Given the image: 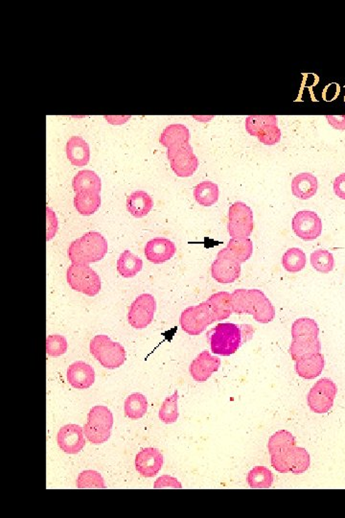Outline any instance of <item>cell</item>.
Masks as SVG:
<instances>
[{
    "label": "cell",
    "instance_id": "1",
    "mask_svg": "<svg viewBox=\"0 0 345 518\" xmlns=\"http://www.w3.org/2000/svg\"><path fill=\"white\" fill-rule=\"evenodd\" d=\"M233 314L252 315L258 323L269 324L275 318V308L261 290L237 289L232 294Z\"/></svg>",
    "mask_w": 345,
    "mask_h": 518
},
{
    "label": "cell",
    "instance_id": "2",
    "mask_svg": "<svg viewBox=\"0 0 345 518\" xmlns=\"http://www.w3.org/2000/svg\"><path fill=\"white\" fill-rule=\"evenodd\" d=\"M108 249V242L103 235L89 232L71 243L68 255L72 263L88 265L103 259Z\"/></svg>",
    "mask_w": 345,
    "mask_h": 518
},
{
    "label": "cell",
    "instance_id": "3",
    "mask_svg": "<svg viewBox=\"0 0 345 518\" xmlns=\"http://www.w3.org/2000/svg\"><path fill=\"white\" fill-rule=\"evenodd\" d=\"M113 416L106 406H95L89 411L88 423L84 427V436L93 445H102L111 438Z\"/></svg>",
    "mask_w": 345,
    "mask_h": 518
},
{
    "label": "cell",
    "instance_id": "4",
    "mask_svg": "<svg viewBox=\"0 0 345 518\" xmlns=\"http://www.w3.org/2000/svg\"><path fill=\"white\" fill-rule=\"evenodd\" d=\"M242 341L240 326L230 323L219 324L213 329L210 336L211 351L218 355H232L239 349Z\"/></svg>",
    "mask_w": 345,
    "mask_h": 518
},
{
    "label": "cell",
    "instance_id": "5",
    "mask_svg": "<svg viewBox=\"0 0 345 518\" xmlns=\"http://www.w3.org/2000/svg\"><path fill=\"white\" fill-rule=\"evenodd\" d=\"M91 353L102 366L114 370L126 361V351L122 344L114 343L110 337L97 335L91 342Z\"/></svg>",
    "mask_w": 345,
    "mask_h": 518
},
{
    "label": "cell",
    "instance_id": "6",
    "mask_svg": "<svg viewBox=\"0 0 345 518\" xmlns=\"http://www.w3.org/2000/svg\"><path fill=\"white\" fill-rule=\"evenodd\" d=\"M295 438L287 430H280L270 438L268 450L270 455L272 468L277 472L287 474L290 473L289 459L294 452Z\"/></svg>",
    "mask_w": 345,
    "mask_h": 518
},
{
    "label": "cell",
    "instance_id": "7",
    "mask_svg": "<svg viewBox=\"0 0 345 518\" xmlns=\"http://www.w3.org/2000/svg\"><path fill=\"white\" fill-rule=\"evenodd\" d=\"M214 322H217L214 311L207 302H203L198 306L187 307L181 313L180 323L186 333L198 336Z\"/></svg>",
    "mask_w": 345,
    "mask_h": 518
},
{
    "label": "cell",
    "instance_id": "8",
    "mask_svg": "<svg viewBox=\"0 0 345 518\" xmlns=\"http://www.w3.org/2000/svg\"><path fill=\"white\" fill-rule=\"evenodd\" d=\"M69 286L86 296L94 297L101 290L100 277L89 265L72 263L66 272Z\"/></svg>",
    "mask_w": 345,
    "mask_h": 518
},
{
    "label": "cell",
    "instance_id": "9",
    "mask_svg": "<svg viewBox=\"0 0 345 518\" xmlns=\"http://www.w3.org/2000/svg\"><path fill=\"white\" fill-rule=\"evenodd\" d=\"M245 130L250 136H257L265 145H277L281 140V131L278 128V119L274 115L248 116Z\"/></svg>",
    "mask_w": 345,
    "mask_h": 518
},
{
    "label": "cell",
    "instance_id": "10",
    "mask_svg": "<svg viewBox=\"0 0 345 518\" xmlns=\"http://www.w3.org/2000/svg\"><path fill=\"white\" fill-rule=\"evenodd\" d=\"M227 229L232 238L248 239L254 229L252 208L243 202H236L230 205Z\"/></svg>",
    "mask_w": 345,
    "mask_h": 518
},
{
    "label": "cell",
    "instance_id": "11",
    "mask_svg": "<svg viewBox=\"0 0 345 518\" xmlns=\"http://www.w3.org/2000/svg\"><path fill=\"white\" fill-rule=\"evenodd\" d=\"M337 385L329 378H322L312 387L307 403L313 412L328 413L337 396Z\"/></svg>",
    "mask_w": 345,
    "mask_h": 518
},
{
    "label": "cell",
    "instance_id": "12",
    "mask_svg": "<svg viewBox=\"0 0 345 518\" xmlns=\"http://www.w3.org/2000/svg\"><path fill=\"white\" fill-rule=\"evenodd\" d=\"M168 160L178 177H191L198 169V160L190 143L168 149Z\"/></svg>",
    "mask_w": 345,
    "mask_h": 518
},
{
    "label": "cell",
    "instance_id": "13",
    "mask_svg": "<svg viewBox=\"0 0 345 518\" xmlns=\"http://www.w3.org/2000/svg\"><path fill=\"white\" fill-rule=\"evenodd\" d=\"M241 264L227 248L221 250L211 266V275L219 284H232L241 276Z\"/></svg>",
    "mask_w": 345,
    "mask_h": 518
},
{
    "label": "cell",
    "instance_id": "14",
    "mask_svg": "<svg viewBox=\"0 0 345 518\" xmlns=\"http://www.w3.org/2000/svg\"><path fill=\"white\" fill-rule=\"evenodd\" d=\"M156 309V299L152 295H140L129 308V324L136 329H146L152 323Z\"/></svg>",
    "mask_w": 345,
    "mask_h": 518
},
{
    "label": "cell",
    "instance_id": "15",
    "mask_svg": "<svg viewBox=\"0 0 345 518\" xmlns=\"http://www.w3.org/2000/svg\"><path fill=\"white\" fill-rule=\"evenodd\" d=\"M292 228L300 239L313 241L321 235L322 221L316 212L302 210L292 218Z\"/></svg>",
    "mask_w": 345,
    "mask_h": 518
},
{
    "label": "cell",
    "instance_id": "16",
    "mask_svg": "<svg viewBox=\"0 0 345 518\" xmlns=\"http://www.w3.org/2000/svg\"><path fill=\"white\" fill-rule=\"evenodd\" d=\"M59 447L68 454H77L86 445L84 428L80 425H64L57 436Z\"/></svg>",
    "mask_w": 345,
    "mask_h": 518
},
{
    "label": "cell",
    "instance_id": "17",
    "mask_svg": "<svg viewBox=\"0 0 345 518\" xmlns=\"http://www.w3.org/2000/svg\"><path fill=\"white\" fill-rule=\"evenodd\" d=\"M162 465V453L156 448H145L136 455V468L139 474L143 477H153L160 472Z\"/></svg>",
    "mask_w": 345,
    "mask_h": 518
},
{
    "label": "cell",
    "instance_id": "18",
    "mask_svg": "<svg viewBox=\"0 0 345 518\" xmlns=\"http://www.w3.org/2000/svg\"><path fill=\"white\" fill-rule=\"evenodd\" d=\"M221 359L211 355L209 351H203L198 354L190 365V374L197 382H205L207 379L219 370Z\"/></svg>",
    "mask_w": 345,
    "mask_h": 518
},
{
    "label": "cell",
    "instance_id": "19",
    "mask_svg": "<svg viewBox=\"0 0 345 518\" xmlns=\"http://www.w3.org/2000/svg\"><path fill=\"white\" fill-rule=\"evenodd\" d=\"M177 251L174 242L167 238L156 237L145 246V257L153 264H161L172 259Z\"/></svg>",
    "mask_w": 345,
    "mask_h": 518
},
{
    "label": "cell",
    "instance_id": "20",
    "mask_svg": "<svg viewBox=\"0 0 345 518\" xmlns=\"http://www.w3.org/2000/svg\"><path fill=\"white\" fill-rule=\"evenodd\" d=\"M66 378L73 388L86 390L95 382V371L88 364L78 361L68 367Z\"/></svg>",
    "mask_w": 345,
    "mask_h": 518
},
{
    "label": "cell",
    "instance_id": "21",
    "mask_svg": "<svg viewBox=\"0 0 345 518\" xmlns=\"http://www.w3.org/2000/svg\"><path fill=\"white\" fill-rule=\"evenodd\" d=\"M66 156L72 165L83 167L89 162L91 149L81 136H71L66 143Z\"/></svg>",
    "mask_w": 345,
    "mask_h": 518
},
{
    "label": "cell",
    "instance_id": "22",
    "mask_svg": "<svg viewBox=\"0 0 345 518\" xmlns=\"http://www.w3.org/2000/svg\"><path fill=\"white\" fill-rule=\"evenodd\" d=\"M319 329L317 322L313 319L300 318L292 326V342L312 343L319 340Z\"/></svg>",
    "mask_w": 345,
    "mask_h": 518
},
{
    "label": "cell",
    "instance_id": "23",
    "mask_svg": "<svg viewBox=\"0 0 345 518\" xmlns=\"http://www.w3.org/2000/svg\"><path fill=\"white\" fill-rule=\"evenodd\" d=\"M290 187L295 197L300 200H308L317 194L319 183L317 178L311 173H300L292 178Z\"/></svg>",
    "mask_w": 345,
    "mask_h": 518
},
{
    "label": "cell",
    "instance_id": "24",
    "mask_svg": "<svg viewBox=\"0 0 345 518\" xmlns=\"http://www.w3.org/2000/svg\"><path fill=\"white\" fill-rule=\"evenodd\" d=\"M324 364V356L319 353L295 361V371L300 378L314 379L321 374Z\"/></svg>",
    "mask_w": 345,
    "mask_h": 518
},
{
    "label": "cell",
    "instance_id": "25",
    "mask_svg": "<svg viewBox=\"0 0 345 518\" xmlns=\"http://www.w3.org/2000/svg\"><path fill=\"white\" fill-rule=\"evenodd\" d=\"M190 132L183 124H172L163 130L160 138V142L165 147L173 148L189 143Z\"/></svg>",
    "mask_w": 345,
    "mask_h": 518
},
{
    "label": "cell",
    "instance_id": "26",
    "mask_svg": "<svg viewBox=\"0 0 345 518\" xmlns=\"http://www.w3.org/2000/svg\"><path fill=\"white\" fill-rule=\"evenodd\" d=\"M153 199L147 192L138 190L131 193L127 199L128 212L136 218H143L152 210Z\"/></svg>",
    "mask_w": 345,
    "mask_h": 518
},
{
    "label": "cell",
    "instance_id": "27",
    "mask_svg": "<svg viewBox=\"0 0 345 518\" xmlns=\"http://www.w3.org/2000/svg\"><path fill=\"white\" fill-rule=\"evenodd\" d=\"M72 187L76 193L93 192L100 193L102 183L100 177L91 170H82L73 178Z\"/></svg>",
    "mask_w": 345,
    "mask_h": 518
},
{
    "label": "cell",
    "instance_id": "28",
    "mask_svg": "<svg viewBox=\"0 0 345 518\" xmlns=\"http://www.w3.org/2000/svg\"><path fill=\"white\" fill-rule=\"evenodd\" d=\"M74 205L77 212L84 216L93 214L101 205L100 193L83 192L76 193L74 198Z\"/></svg>",
    "mask_w": 345,
    "mask_h": 518
},
{
    "label": "cell",
    "instance_id": "29",
    "mask_svg": "<svg viewBox=\"0 0 345 518\" xmlns=\"http://www.w3.org/2000/svg\"><path fill=\"white\" fill-rule=\"evenodd\" d=\"M207 302L214 311L217 321H223L233 314L232 294L228 292H218L212 295Z\"/></svg>",
    "mask_w": 345,
    "mask_h": 518
},
{
    "label": "cell",
    "instance_id": "30",
    "mask_svg": "<svg viewBox=\"0 0 345 518\" xmlns=\"http://www.w3.org/2000/svg\"><path fill=\"white\" fill-rule=\"evenodd\" d=\"M219 187L215 183H200L194 188V197L203 207L215 205L219 200Z\"/></svg>",
    "mask_w": 345,
    "mask_h": 518
},
{
    "label": "cell",
    "instance_id": "31",
    "mask_svg": "<svg viewBox=\"0 0 345 518\" xmlns=\"http://www.w3.org/2000/svg\"><path fill=\"white\" fill-rule=\"evenodd\" d=\"M143 261L130 251L123 252L118 260V272L123 277L131 279L142 270Z\"/></svg>",
    "mask_w": 345,
    "mask_h": 518
},
{
    "label": "cell",
    "instance_id": "32",
    "mask_svg": "<svg viewBox=\"0 0 345 518\" xmlns=\"http://www.w3.org/2000/svg\"><path fill=\"white\" fill-rule=\"evenodd\" d=\"M148 401L145 396L141 394H133L129 396L125 401V414L131 420L143 418L147 413Z\"/></svg>",
    "mask_w": 345,
    "mask_h": 518
},
{
    "label": "cell",
    "instance_id": "33",
    "mask_svg": "<svg viewBox=\"0 0 345 518\" xmlns=\"http://www.w3.org/2000/svg\"><path fill=\"white\" fill-rule=\"evenodd\" d=\"M248 483L252 489H270L274 483V475L269 468L258 465L250 470Z\"/></svg>",
    "mask_w": 345,
    "mask_h": 518
},
{
    "label": "cell",
    "instance_id": "34",
    "mask_svg": "<svg viewBox=\"0 0 345 518\" xmlns=\"http://www.w3.org/2000/svg\"><path fill=\"white\" fill-rule=\"evenodd\" d=\"M306 255L299 248H290L282 257V265L289 272H299L306 266Z\"/></svg>",
    "mask_w": 345,
    "mask_h": 518
},
{
    "label": "cell",
    "instance_id": "35",
    "mask_svg": "<svg viewBox=\"0 0 345 518\" xmlns=\"http://www.w3.org/2000/svg\"><path fill=\"white\" fill-rule=\"evenodd\" d=\"M227 249L234 255L240 263H244L252 257L253 243L250 238H248V239H234V238H232L228 242Z\"/></svg>",
    "mask_w": 345,
    "mask_h": 518
},
{
    "label": "cell",
    "instance_id": "36",
    "mask_svg": "<svg viewBox=\"0 0 345 518\" xmlns=\"http://www.w3.org/2000/svg\"><path fill=\"white\" fill-rule=\"evenodd\" d=\"M311 465L309 453L304 447H295L294 452L289 459L290 473L292 474H304Z\"/></svg>",
    "mask_w": 345,
    "mask_h": 518
},
{
    "label": "cell",
    "instance_id": "37",
    "mask_svg": "<svg viewBox=\"0 0 345 518\" xmlns=\"http://www.w3.org/2000/svg\"><path fill=\"white\" fill-rule=\"evenodd\" d=\"M178 391L176 390L172 396L165 398L162 405H161L158 416H160V420L166 425H171V423H176L178 420Z\"/></svg>",
    "mask_w": 345,
    "mask_h": 518
},
{
    "label": "cell",
    "instance_id": "38",
    "mask_svg": "<svg viewBox=\"0 0 345 518\" xmlns=\"http://www.w3.org/2000/svg\"><path fill=\"white\" fill-rule=\"evenodd\" d=\"M311 264L316 271L321 274H328L335 266L334 257L326 250H317L311 255Z\"/></svg>",
    "mask_w": 345,
    "mask_h": 518
},
{
    "label": "cell",
    "instance_id": "39",
    "mask_svg": "<svg viewBox=\"0 0 345 518\" xmlns=\"http://www.w3.org/2000/svg\"><path fill=\"white\" fill-rule=\"evenodd\" d=\"M321 351V344L320 341L312 342V343H297L292 342L289 349V353L292 360L297 361L304 357L314 355Z\"/></svg>",
    "mask_w": 345,
    "mask_h": 518
},
{
    "label": "cell",
    "instance_id": "40",
    "mask_svg": "<svg viewBox=\"0 0 345 518\" xmlns=\"http://www.w3.org/2000/svg\"><path fill=\"white\" fill-rule=\"evenodd\" d=\"M78 489H105V481L100 473L94 470H86L77 479Z\"/></svg>",
    "mask_w": 345,
    "mask_h": 518
},
{
    "label": "cell",
    "instance_id": "41",
    "mask_svg": "<svg viewBox=\"0 0 345 518\" xmlns=\"http://www.w3.org/2000/svg\"><path fill=\"white\" fill-rule=\"evenodd\" d=\"M68 341L62 335H50L46 338V353L51 357L63 355L68 351Z\"/></svg>",
    "mask_w": 345,
    "mask_h": 518
},
{
    "label": "cell",
    "instance_id": "42",
    "mask_svg": "<svg viewBox=\"0 0 345 518\" xmlns=\"http://www.w3.org/2000/svg\"><path fill=\"white\" fill-rule=\"evenodd\" d=\"M155 489H183V485L172 476L163 475L156 481Z\"/></svg>",
    "mask_w": 345,
    "mask_h": 518
},
{
    "label": "cell",
    "instance_id": "43",
    "mask_svg": "<svg viewBox=\"0 0 345 518\" xmlns=\"http://www.w3.org/2000/svg\"><path fill=\"white\" fill-rule=\"evenodd\" d=\"M46 216H47V240H50L54 235L56 234L57 227H58V222H57V218L55 213L52 212L51 208L46 207Z\"/></svg>",
    "mask_w": 345,
    "mask_h": 518
},
{
    "label": "cell",
    "instance_id": "44",
    "mask_svg": "<svg viewBox=\"0 0 345 518\" xmlns=\"http://www.w3.org/2000/svg\"><path fill=\"white\" fill-rule=\"evenodd\" d=\"M334 192L337 197L345 200V173H342L335 178Z\"/></svg>",
    "mask_w": 345,
    "mask_h": 518
},
{
    "label": "cell",
    "instance_id": "45",
    "mask_svg": "<svg viewBox=\"0 0 345 518\" xmlns=\"http://www.w3.org/2000/svg\"><path fill=\"white\" fill-rule=\"evenodd\" d=\"M327 121L336 130H345V115H327Z\"/></svg>",
    "mask_w": 345,
    "mask_h": 518
}]
</instances>
